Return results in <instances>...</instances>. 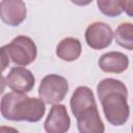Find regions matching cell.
I'll return each mask as SVG.
<instances>
[{
  "label": "cell",
  "instance_id": "6",
  "mask_svg": "<svg viewBox=\"0 0 133 133\" xmlns=\"http://www.w3.org/2000/svg\"><path fill=\"white\" fill-rule=\"evenodd\" d=\"M114 33L111 27L104 22H95L85 30V42L91 49L102 50L112 43Z\"/></svg>",
  "mask_w": 133,
  "mask_h": 133
},
{
  "label": "cell",
  "instance_id": "4",
  "mask_svg": "<svg viewBox=\"0 0 133 133\" xmlns=\"http://www.w3.org/2000/svg\"><path fill=\"white\" fill-rule=\"evenodd\" d=\"M4 48L9 59L18 66H26L32 63L37 55L36 45L26 35H18Z\"/></svg>",
  "mask_w": 133,
  "mask_h": 133
},
{
  "label": "cell",
  "instance_id": "5",
  "mask_svg": "<svg viewBox=\"0 0 133 133\" xmlns=\"http://www.w3.org/2000/svg\"><path fill=\"white\" fill-rule=\"evenodd\" d=\"M69 90L68 80L57 74L45 76L38 87V98L45 104L56 105L61 102Z\"/></svg>",
  "mask_w": 133,
  "mask_h": 133
},
{
  "label": "cell",
  "instance_id": "9",
  "mask_svg": "<svg viewBox=\"0 0 133 133\" xmlns=\"http://www.w3.org/2000/svg\"><path fill=\"white\" fill-rule=\"evenodd\" d=\"M26 5L21 0H2L0 2V18L8 26H19L26 19Z\"/></svg>",
  "mask_w": 133,
  "mask_h": 133
},
{
  "label": "cell",
  "instance_id": "11",
  "mask_svg": "<svg viewBox=\"0 0 133 133\" xmlns=\"http://www.w3.org/2000/svg\"><path fill=\"white\" fill-rule=\"evenodd\" d=\"M81 43L76 37H65L56 47V55L63 61H74L81 55Z\"/></svg>",
  "mask_w": 133,
  "mask_h": 133
},
{
  "label": "cell",
  "instance_id": "15",
  "mask_svg": "<svg viewBox=\"0 0 133 133\" xmlns=\"http://www.w3.org/2000/svg\"><path fill=\"white\" fill-rule=\"evenodd\" d=\"M123 10L130 17L133 18V0H121Z\"/></svg>",
  "mask_w": 133,
  "mask_h": 133
},
{
  "label": "cell",
  "instance_id": "13",
  "mask_svg": "<svg viewBox=\"0 0 133 133\" xmlns=\"http://www.w3.org/2000/svg\"><path fill=\"white\" fill-rule=\"evenodd\" d=\"M116 91H122V92H128V89L126 85L117 79L113 78H106L103 79L99 82L97 85V94L99 97V100L101 101L105 96L111 92H116Z\"/></svg>",
  "mask_w": 133,
  "mask_h": 133
},
{
  "label": "cell",
  "instance_id": "2",
  "mask_svg": "<svg viewBox=\"0 0 133 133\" xmlns=\"http://www.w3.org/2000/svg\"><path fill=\"white\" fill-rule=\"evenodd\" d=\"M45 111V103L39 98H30L25 94L11 91L1 99V114L8 121L36 123L42 119Z\"/></svg>",
  "mask_w": 133,
  "mask_h": 133
},
{
  "label": "cell",
  "instance_id": "7",
  "mask_svg": "<svg viewBox=\"0 0 133 133\" xmlns=\"http://www.w3.org/2000/svg\"><path fill=\"white\" fill-rule=\"evenodd\" d=\"M5 83L15 92H29L35 83V78L30 70L24 66H15L5 77Z\"/></svg>",
  "mask_w": 133,
  "mask_h": 133
},
{
  "label": "cell",
  "instance_id": "3",
  "mask_svg": "<svg viewBox=\"0 0 133 133\" xmlns=\"http://www.w3.org/2000/svg\"><path fill=\"white\" fill-rule=\"evenodd\" d=\"M128 92H111L101 100L106 119L113 126H123L128 121L130 108L127 102Z\"/></svg>",
  "mask_w": 133,
  "mask_h": 133
},
{
  "label": "cell",
  "instance_id": "8",
  "mask_svg": "<svg viewBox=\"0 0 133 133\" xmlns=\"http://www.w3.org/2000/svg\"><path fill=\"white\" fill-rule=\"evenodd\" d=\"M71 127V118L62 104L53 105L44 123L47 133H66Z\"/></svg>",
  "mask_w": 133,
  "mask_h": 133
},
{
  "label": "cell",
  "instance_id": "16",
  "mask_svg": "<svg viewBox=\"0 0 133 133\" xmlns=\"http://www.w3.org/2000/svg\"><path fill=\"white\" fill-rule=\"evenodd\" d=\"M9 56L4 48V46L1 48V64H2V71H4L6 69V66L9 64Z\"/></svg>",
  "mask_w": 133,
  "mask_h": 133
},
{
  "label": "cell",
  "instance_id": "10",
  "mask_svg": "<svg viewBox=\"0 0 133 133\" xmlns=\"http://www.w3.org/2000/svg\"><path fill=\"white\" fill-rule=\"evenodd\" d=\"M99 68L105 73L121 74L129 66V58L126 54L117 51H111L103 54L98 60Z\"/></svg>",
  "mask_w": 133,
  "mask_h": 133
},
{
  "label": "cell",
  "instance_id": "12",
  "mask_svg": "<svg viewBox=\"0 0 133 133\" xmlns=\"http://www.w3.org/2000/svg\"><path fill=\"white\" fill-rule=\"evenodd\" d=\"M115 43L130 51H133V24L122 23L117 26L114 32Z\"/></svg>",
  "mask_w": 133,
  "mask_h": 133
},
{
  "label": "cell",
  "instance_id": "14",
  "mask_svg": "<svg viewBox=\"0 0 133 133\" xmlns=\"http://www.w3.org/2000/svg\"><path fill=\"white\" fill-rule=\"evenodd\" d=\"M97 5L103 15L111 18L119 16L124 11L121 0H98Z\"/></svg>",
  "mask_w": 133,
  "mask_h": 133
},
{
  "label": "cell",
  "instance_id": "17",
  "mask_svg": "<svg viewBox=\"0 0 133 133\" xmlns=\"http://www.w3.org/2000/svg\"><path fill=\"white\" fill-rule=\"evenodd\" d=\"M0 133H19V131L12 127L8 126H1L0 128Z\"/></svg>",
  "mask_w": 133,
  "mask_h": 133
},
{
  "label": "cell",
  "instance_id": "1",
  "mask_svg": "<svg viewBox=\"0 0 133 133\" xmlns=\"http://www.w3.org/2000/svg\"><path fill=\"white\" fill-rule=\"evenodd\" d=\"M71 110L77 121L79 133H104L105 127L100 117L92 90L78 86L70 101Z\"/></svg>",
  "mask_w": 133,
  "mask_h": 133
},
{
  "label": "cell",
  "instance_id": "18",
  "mask_svg": "<svg viewBox=\"0 0 133 133\" xmlns=\"http://www.w3.org/2000/svg\"><path fill=\"white\" fill-rule=\"evenodd\" d=\"M132 133H133V126H132Z\"/></svg>",
  "mask_w": 133,
  "mask_h": 133
}]
</instances>
